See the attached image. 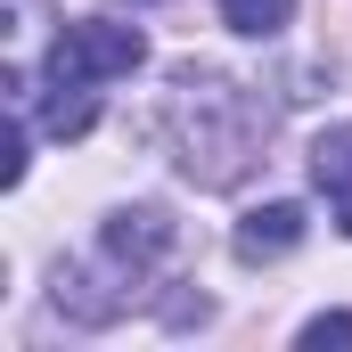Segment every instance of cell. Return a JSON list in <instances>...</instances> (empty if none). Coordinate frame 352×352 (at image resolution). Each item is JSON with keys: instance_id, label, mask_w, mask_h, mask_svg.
Returning <instances> with one entry per match:
<instances>
[{"instance_id": "cell-1", "label": "cell", "mask_w": 352, "mask_h": 352, "mask_svg": "<svg viewBox=\"0 0 352 352\" xmlns=\"http://www.w3.org/2000/svg\"><path fill=\"white\" fill-rule=\"evenodd\" d=\"M164 140H173L180 180L238 188V180L254 173L263 140H270V107H263V90L230 82L213 66H180L173 90H164Z\"/></svg>"}, {"instance_id": "cell-2", "label": "cell", "mask_w": 352, "mask_h": 352, "mask_svg": "<svg viewBox=\"0 0 352 352\" xmlns=\"http://www.w3.org/2000/svg\"><path fill=\"white\" fill-rule=\"evenodd\" d=\"M148 66V33L140 25H115V16H66L58 25V41H50V58H41V82H123V74H140Z\"/></svg>"}, {"instance_id": "cell-3", "label": "cell", "mask_w": 352, "mask_h": 352, "mask_svg": "<svg viewBox=\"0 0 352 352\" xmlns=\"http://www.w3.org/2000/svg\"><path fill=\"white\" fill-rule=\"evenodd\" d=\"M173 246H180V230H173V213H164V205H115V213L98 221V263L123 270L131 287H140V278H156Z\"/></svg>"}, {"instance_id": "cell-4", "label": "cell", "mask_w": 352, "mask_h": 352, "mask_svg": "<svg viewBox=\"0 0 352 352\" xmlns=\"http://www.w3.org/2000/svg\"><path fill=\"white\" fill-rule=\"evenodd\" d=\"M230 246H238V263H278V254H295V246H303V205H287V197H278V205H254Z\"/></svg>"}, {"instance_id": "cell-5", "label": "cell", "mask_w": 352, "mask_h": 352, "mask_svg": "<svg viewBox=\"0 0 352 352\" xmlns=\"http://www.w3.org/2000/svg\"><path fill=\"white\" fill-rule=\"evenodd\" d=\"M311 188L328 205H352V123H328L311 140Z\"/></svg>"}, {"instance_id": "cell-6", "label": "cell", "mask_w": 352, "mask_h": 352, "mask_svg": "<svg viewBox=\"0 0 352 352\" xmlns=\"http://www.w3.org/2000/svg\"><path fill=\"white\" fill-rule=\"evenodd\" d=\"M33 90H50L41 98V131L50 140H82L98 123V90H82V82H33Z\"/></svg>"}, {"instance_id": "cell-7", "label": "cell", "mask_w": 352, "mask_h": 352, "mask_svg": "<svg viewBox=\"0 0 352 352\" xmlns=\"http://www.w3.org/2000/svg\"><path fill=\"white\" fill-rule=\"evenodd\" d=\"M221 25L246 33V41H270V33L295 25V0H221Z\"/></svg>"}, {"instance_id": "cell-8", "label": "cell", "mask_w": 352, "mask_h": 352, "mask_svg": "<svg viewBox=\"0 0 352 352\" xmlns=\"http://www.w3.org/2000/svg\"><path fill=\"white\" fill-rule=\"evenodd\" d=\"M295 344H303V352H352V311H320V320H303Z\"/></svg>"}, {"instance_id": "cell-9", "label": "cell", "mask_w": 352, "mask_h": 352, "mask_svg": "<svg viewBox=\"0 0 352 352\" xmlns=\"http://www.w3.org/2000/svg\"><path fill=\"white\" fill-rule=\"evenodd\" d=\"M336 221H344V238H352V205H336Z\"/></svg>"}, {"instance_id": "cell-10", "label": "cell", "mask_w": 352, "mask_h": 352, "mask_svg": "<svg viewBox=\"0 0 352 352\" xmlns=\"http://www.w3.org/2000/svg\"><path fill=\"white\" fill-rule=\"evenodd\" d=\"M123 8H156V0H123Z\"/></svg>"}]
</instances>
